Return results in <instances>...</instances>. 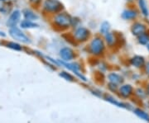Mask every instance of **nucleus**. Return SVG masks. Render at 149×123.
Wrapping results in <instances>:
<instances>
[{"label": "nucleus", "mask_w": 149, "mask_h": 123, "mask_svg": "<svg viewBox=\"0 0 149 123\" xmlns=\"http://www.w3.org/2000/svg\"><path fill=\"white\" fill-rule=\"evenodd\" d=\"M54 24L61 29H66L72 23V18L66 12H59L54 17Z\"/></svg>", "instance_id": "f257e3e1"}, {"label": "nucleus", "mask_w": 149, "mask_h": 123, "mask_svg": "<svg viewBox=\"0 0 149 123\" xmlns=\"http://www.w3.org/2000/svg\"><path fill=\"white\" fill-rule=\"evenodd\" d=\"M104 48H105V44L101 38L100 37L94 38L89 46L91 53L95 55H101L104 52Z\"/></svg>", "instance_id": "f03ea898"}, {"label": "nucleus", "mask_w": 149, "mask_h": 123, "mask_svg": "<svg viewBox=\"0 0 149 123\" xmlns=\"http://www.w3.org/2000/svg\"><path fill=\"white\" fill-rule=\"evenodd\" d=\"M63 8V4L59 0H45L43 9L50 13H58Z\"/></svg>", "instance_id": "7ed1b4c3"}, {"label": "nucleus", "mask_w": 149, "mask_h": 123, "mask_svg": "<svg viewBox=\"0 0 149 123\" xmlns=\"http://www.w3.org/2000/svg\"><path fill=\"white\" fill-rule=\"evenodd\" d=\"M148 30H149L148 27L144 22L140 21H134L131 26V28H130L132 35L134 36L135 37H138L141 34L147 32Z\"/></svg>", "instance_id": "20e7f679"}, {"label": "nucleus", "mask_w": 149, "mask_h": 123, "mask_svg": "<svg viewBox=\"0 0 149 123\" xmlns=\"http://www.w3.org/2000/svg\"><path fill=\"white\" fill-rule=\"evenodd\" d=\"M89 37H90V31L87 28L83 27H78L77 29H75L73 34L74 41L78 42H84L87 41Z\"/></svg>", "instance_id": "39448f33"}, {"label": "nucleus", "mask_w": 149, "mask_h": 123, "mask_svg": "<svg viewBox=\"0 0 149 123\" xmlns=\"http://www.w3.org/2000/svg\"><path fill=\"white\" fill-rule=\"evenodd\" d=\"M9 34H10L11 37L13 38L14 40H16V41H21L22 43L30 42L29 38L27 37V36L17 27H11L10 30H9Z\"/></svg>", "instance_id": "423d86ee"}, {"label": "nucleus", "mask_w": 149, "mask_h": 123, "mask_svg": "<svg viewBox=\"0 0 149 123\" xmlns=\"http://www.w3.org/2000/svg\"><path fill=\"white\" fill-rule=\"evenodd\" d=\"M139 15V10L136 8H128L123 11L121 17L125 21H134Z\"/></svg>", "instance_id": "0eeeda50"}, {"label": "nucleus", "mask_w": 149, "mask_h": 123, "mask_svg": "<svg viewBox=\"0 0 149 123\" xmlns=\"http://www.w3.org/2000/svg\"><path fill=\"white\" fill-rule=\"evenodd\" d=\"M130 63L131 64L136 67V68H143L146 64V59L142 55H134L130 59Z\"/></svg>", "instance_id": "6e6552de"}, {"label": "nucleus", "mask_w": 149, "mask_h": 123, "mask_svg": "<svg viewBox=\"0 0 149 123\" xmlns=\"http://www.w3.org/2000/svg\"><path fill=\"white\" fill-rule=\"evenodd\" d=\"M20 16H21V13H20V12L18 10H15L13 11V12H12V14L9 17V18H8V22H7V24H8V26L10 27H16L17 23L19 21V19H20Z\"/></svg>", "instance_id": "1a4fd4ad"}, {"label": "nucleus", "mask_w": 149, "mask_h": 123, "mask_svg": "<svg viewBox=\"0 0 149 123\" xmlns=\"http://www.w3.org/2000/svg\"><path fill=\"white\" fill-rule=\"evenodd\" d=\"M138 7H139V12L144 17H149V8L148 5L147 3L146 0H138Z\"/></svg>", "instance_id": "9d476101"}, {"label": "nucleus", "mask_w": 149, "mask_h": 123, "mask_svg": "<svg viewBox=\"0 0 149 123\" xmlns=\"http://www.w3.org/2000/svg\"><path fill=\"white\" fill-rule=\"evenodd\" d=\"M60 54H61V56L65 60H70L71 59H73L74 56V51L70 47L62 48L60 51Z\"/></svg>", "instance_id": "9b49d317"}, {"label": "nucleus", "mask_w": 149, "mask_h": 123, "mask_svg": "<svg viewBox=\"0 0 149 123\" xmlns=\"http://www.w3.org/2000/svg\"><path fill=\"white\" fill-rule=\"evenodd\" d=\"M137 41H138L139 45L146 46L149 43V30L139 36L137 37Z\"/></svg>", "instance_id": "f8f14e48"}, {"label": "nucleus", "mask_w": 149, "mask_h": 123, "mask_svg": "<svg viewBox=\"0 0 149 123\" xmlns=\"http://www.w3.org/2000/svg\"><path fill=\"white\" fill-rule=\"evenodd\" d=\"M105 41L109 46H113L117 42V37L115 34L109 32L105 34Z\"/></svg>", "instance_id": "ddd939ff"}, {"label": "nucleus", "mask_w": 149, "mask_h": 123, "mask_svg": "<svg viewBox=\"0 0 149 123\" xmlns=\"http://www.w3.org/2000/svg\"><path fill=\"white\" fill-rule=\"evenodd\" d=\"M23 16L25 17L26 20H28V21H35V20H37L38 18V16H37L36 13H34L32 10L30 9H25L23 11Z\"/></svg>", "instance_id": "4468645a"}, {"label": "nucleus", "mask_w": 149, "mask_h": 123, "mask_svg": "<svg viewBox=\"0 0 149 123\" xmlns=\"http://www.w3.org/2000/svg\"><path fill=\"white\" fill-rule=\"evenodd\" d=\"M21 27L22 28H35V27H37V26L36 23L32 22V21H28V20H24L21 22Z\"/></svg>", "instance_id": "2eb2a0df"}, {"label": "nucleus", "mask_w": 149, "mask_h": 123, "mask_svg": "<svg viewBox=\"0 0 149 123\" xmlns=\"http://www.w3.org/2000/svg\"><path fill=\"white\" fill-rule=\"evenodd\" d=\"M110 29V25L108 21H104L100 25V33L102 34H107L108 32H109Z\"/></svg>", "instance_id": "dca6fc26"}, {"label": "nucleus", "mask_w": 149, "mask_h": 123, "mask_svg": "<svg viewBox=\"0 0 149 123\" xmlns=\"http://www.w3.org/2000/svg\"><path fill=\"white\" fill-rule=\"evenodd\" d=\"M8 46L11 49H13V50H22L21 46L19 44L15 42H9L8 44Z\"/></svg>", "instance_id": "f3484780"}, {"label": "nucleus", "mask_w": 149, "mask_h": 123, "mask_svg": "<svg viewBox=\"0 0 149 123\" xmlns=\"http://www.w3.org/2000/svg\"><path fill=\"white\" fill-rule=\"evenodd\" d=\"M30 2L34 5H38L41 3V0H30Z\"/></svg>", "instance_id": "a211bd4d"}, {"label": "nucleus", "mask_w": 149, "mask_h": 123, "mask_svg": "<svg viewBox=\"0 0 149 123\" xmlns=\"http://www.w3.org/2000/svg\"><path fill=\"white\" fill-rule=\"evenodd\" d=\"M145 68H146V72H147V74L149 75V62L148 63H146V64H145Z\"/></svg>", "instance_id": "6ab92c4d"}, {"label": "nucleus", "mask_w": 149, "mask_h": 123, "mask_svg": "<svg viewBox=\"0 0 149 123\" xmlns=\"http://www.w3.org/2000/svg\"><path fill=\"white\" fill-rule=\"evenodd\" d=\"M126 1H127L128 3H134L135 0H126Z\"/></svg>", "instance_id": "aec40b11"}, {"label": "nucleus", "mask_w": 149, "mask_h": 123, "mask_svg": "<svg viewBox=\"0 0 149 123\" xmlns=\"http://www.w3.org/2000/svg\"><path fill=\"white\" fill-rule=\"evenodd\" d=\"M146 47H147V50H148V51L149 52V43L148 44V45H147V46H146Z\"/></svg>", "instance_id": "412c9836"}, {"label": "nucleus", "mask_w": 149, "mask_h": 123, "mask_svg": "<svg viewBox=\"0 0 149 123\" xmlns=\"http://www.w3.org/2000/svg\"><path fill=\"white\" fill-rule=\"evenodd\" d=\"M148 93H149V85L148 86Z\"/></svg>", "instance_id": "4be33fe9"}]
</instances>
